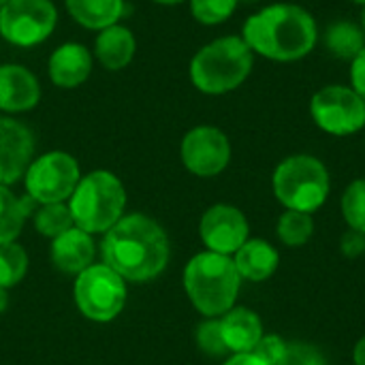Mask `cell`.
<instances>
[{
	"label": "cell",
	"instance_id": "cell-1",
	"mask_svg": "<svg viewBox=\"0 0 365 365\" xmlns=\"http://www.w3.org/2000/svg\"><path fill=\"white\" fill-rule=\"evenodd\" d=\"M103 263L126 282H150L169 263L171 246L165 229L145 214L122 216L103 240Z\"/></svg>",
	"mask_w": 365,
	"mask_h": 365
},
{
	"label": "cell",
	"instance_id": "cell-2",
	"mask_svg": "<svg viewBox=\"0 0 365 365\" xmlns=\"http://www.w3.org/2000/svg\"><path fill=\"white\" fill-rule=\"evenodd\" d=\"M242 38L255 56L274 62H297L317 47L319 26L308 9L293 2H274L244 21Z\"/></svg>",
	"mask_w": 365,
	"mask_h": 365
},
{
	"label": "cell",
	"instance_id": "cell-3",
	"mask_svg": "<svg viewBox=\"0 0 365 365\" xmlns=\"http://www.w3.org/2000/svg\"><path fill=\"white\" fill-rule=\"evenodd\" d=\"M255 53L242 36L229 34L205 43L190 60L192 86L207 96H222L237 90L252 73Z\"/></svg>",
	"mask_w": 365,
	"mask_h": 365
},
{
	"label": "cell",
	"instance_id": "cell-4",
	"mask_svg": "<svg viewBox=\"0 0 365 365\" xmlns=\"http://www.w3.org/2000/svg\"><path fill=\"white\" fill-rule=\"evenodd\" d=\"M242 278L233 257L218 252H199L184 267V291L190 304L205 319H220L235 308Z\"/></svg>",
	"mask_w": 365,
	"mask_h": 365
},
{
	"label": "cell",
	"instance_id": "cell-5",
	"mask_svg": "<svg viewBox=\"0 0 365 365\" xmlns=\"http://www.w3.org/2000/svg\"><path fill=\"white\" fill-rule=\"evenodd\" d=\"M272 190L284 210L314 214L331 192V178L325 163L312 154L287 156L272 175Z\"/></svg>",
	"mask_w": 365,
	"mask_h": 365
},
{
	"label": "cell",
	"instance_id": "cell-6",
	"mask_svg": "<svg viewBox=\"0 0 365 365\" xmlns=\"http://www.w3.org/2000/svg\"><path fill=\"white\" fill-rule=\"evenodd\" d=\"M75 227L86 233H107L126 207V190L122 180L107 171L96 169L81 175L75 192L68 199Z\"/></svg>",
	"mask_w": 365,
	"mask_h": 365
},
{
	"label": "cell",
	"instance_id": "cell-7",
	"mask_svg": "<svg viewBox=\"0 0 365 365\" xmlns=\"http://www.w3.org/2000/svg\"><path fill=\"white\" fill-rule=\"evenodd\" d=\"M75 304L94 323H109L124 310L126 280L105 263L90 265L75 280Z\"/></svg>",
	"mask_w": 365,
	"mask_h": 365
},
{
	"label": "cell",
	"instance_id": "cell-8",
	"mask_svg": "<svg viewBox=\"0 0 365 365\" xmlns=\"http://www.w3.org/2000/svg\"><path fill=\"white\" fill-rule=\"evenodd\" d=\"M79 180H81L79 163L75 160V156L62 150L41 154L30 163L24 175L26 192L38 205L68 201Z\"/></svg>",
	"mask_w": 365,
	"mask_h": 365
},
{
	"label": "cell",
	"instance_id": "cell-9",
	"mask_svg": "<svg viewBox=\"0 0 365 365\" xmlns=\"http://www.w3.org/2000/svg\"><path fill=\"white\" fill-rule=\"evenodd\" d=\"M58 26L51 0H6L0 9V36L19 49L43 45Z\"/></svg>",
	"mask_w": 365,
	"mask_h": 365
},
{
	"label": "cell",
	"instance_id": "cell-10",
	"mask_svg": "<svg viewBox=\"0 0 365 365\" xmlns=\"http://www.w3.org/2000/svg\"><path fill=\"white\" fill-rule=\"evenodd\" d=\"M310 118L327 135L351 137L365 128V103L351 86L331 83L312 94Z\"/></svg>",
	"mask_w": 365,
	"mask_h": 365
},
{
	"label": "cell",
	"instance_id": "cell-11",
	"mask_svg": "<svg viewBox=\"0 0 365 365\" xmlns=\"http://www.w3.org/2000/svg\"><path fill=\"white\" fill-rule=\"evenodd\" d=\"M182 165L197 178H216L231 163V141L218 126L190 128L180 143Z\"/></svg>",
	"mask_w": 365,
	"mask_h": 365
},
{
	"label": "cell",
	"instance_id": "cell-12",
	"mask_svg": "<svg viewBox=\"0 0 365 365\" xmlns=\"http://www.w3.org/2000/svg\"><path fill=\"white\" fill-rule=\"evenodd\" d=\"M199 235L210 252L233 257L250 240V225L240 207L216 203L203 212Z\"/></svg>",
	"mask_w": 365,
	"mask_h": 365
},
{
	"label": "cell",
	"instance_id": "cell-13",
	"mask_svg": "<svg viewBox=\"0 0 365 365\" xmlns=\"http://www.w3.org/2000/svg\"><path fill=\"white\" fill-rule=\"evenodd\" d=\"M34 156L32 130L9 115L0 118V186L21 180Z\"/></svg>",
	"mask_w": 365,
	"mask_h": 365
},
{
	"label": "cell",
	"instance_id": "cell-14",
	"mask_svg": "<svg viewBox=\"0 0 365 365\" xmlns=\"http://www.w3.org/2000/svg\"><path fill=\"white\" fill-rule=\"evenodd\" d=\"M41 81L24 64H0V111L6 115L32 111L41 103Z\"/></svg>",
	"mask_w": 365,
	"mask_h": 365
},
{
	"label": "cell",
	"instance_id": "cell-15",
	"mask_svg": "<svg viewBox=\"0 0 365 365\" xmlns=\"http://www.w3.org/2000/svg\"><path fill=\"white\" fill-rule=\"evenodd\" d=\"M94 68V53L77 41L58 45L47 60L49 81L60 90H75L88 81Z\"/></svg>",
	"mask_w": 365,
	"mask_h": 365
},
{
	"label": "cell",
	"instance_id": "cell-16",
	"mask_svg": "<svg viewBox=\"0 0 365 365\" xmlns=\"http://www.w3.org/2000/svg\"><path fill=\"white\" fill-rule=\"evenodd\" d=\"M92 53L105 71H124L137 53V38L128 26L113 24L96 34Z\"/></svg>",
	"mask_w": 365,
	"mask_h": 365
},
{
	"label": "cell",
	"instance_id": "cell-17",
	"mask_svg": "<svg viewBox=\"0 0 365 365\" xmlns=\"http://www.w3.org/2000/svg\"><path fill=\"white\" fill-rule=\"evenodd\" d=\"M94 261V240L90 233L73 227L51 244V263L68 276H79Z\"/></svg>",
	"mask_w": 365,
	"mask_h": 365
},
{
	"label": "cell",
	"instance_id": "cell-18",
	"mask_svg": "<svg viewBox=\"0 0 365 365\" xmlns=\"http://www.w3.org/2000/svg\"><path fill=\"white\" fill-rule=\"evenodd\" d=\"M220 325H222V336L231 355L252 353L259 340L265 336L261 317L255 310L244 308V306H235L227 314H222Z\"/></svg>",
	"mask_w": 365,
	"mask_h": 365
},
{
	"label": "cell",
	"instance_id": "cell-19",
	"mask_svg": "<svg viewBox=\"0 0 365 365\" xmlns=\"http://www.w3.org/2000/svg\"><path fill=\"white\" fill-rule=\"evenodd\" d=\"M233 263L242 280L248 282H265L269 280L280 265V252L265 240L250 237L235 255Z\"/></svg>",
	"mask_w": 365,
	"mask_h": 365
},
{
	"label": "cell",
	"instance_id": "cell-20",
	"mask_svg": "<svg viewBox=\"0 0 365 365\" xmlns=\"http://www.w3.org/2000/svg\"><path fill=\"white\" fill-rule=\"evenodd\" d=\"M64 4L75 24L94 32L120 24L126 9L124 0H64Z\"/></svg>",
	"mask_w": 365,
	"mask_h": 365
},
{
	"label": "cell",
	"instance_id": "cell-21",
	"mask_svg": "<svg viewBox=\"0 0 365 365\" xmlns=\"http://www.w3.org/2000/svg\"><path fill=\"white\" fill-rule=\"evenodd\" d=\"M34 205L36 203L28 195L17 197L9 186H0V246L17 240Z\"/></svg>",
	"mask_w": 365,
	"mask_h": 365
},
{
	"label": "cell",
	"instance_id": "cell-22",
	"mask_svg": "<svg viewBox=\"0 0 365 365\" xmlns=\"http://www.w3.org/2000/svg\"><path fill=\"white\" fill-rule=\"evenodd\" d=\"M325 47L340 60H353L365 49V32L359 24L336 21L325 30Z\"/></svg>",
	"mask_w": 365,
	"mask_h": 365
},
{
	"label": "cell",
	"instance_id": "cell-23",
	"mask_svg": "<svg viewBox=\"0 0 365 365\" xmlns=\"http://www.w3.org/2000/svg\"><path fill=\"white\" fill-rule=\"evenodd\" d=\"M276 235L287 248H302L314 235V218L306 212L284 210L276 225Z\"/></svg>",
	"mask_w": 365,
	"mask_h": 365
},
{
	"label": "cell",
	"instance_id": "cell-24",
	"mask_svg": "<svg viewBox=\"0 0 365 365\" xmlns=\"http://www.w3.org/2000/svg\"><path fill=\"white\" fill-rule=\"evenodd\" d=\"M73 227H75V220L66 203H47V205H41L34 214V229L43 237L56 240Z\"/></svg>",
	"mask_w": 365,
	"mask_h": 365
},
{
	"label": "cell",
	"instance_id": "cell-25",
	"mask_svg": "<svg viewBox=\"0 0 365 365\" xmlns=\"http://www.w3.org/2000/svg\"><path fill=\"white\" fill-rule=\"evenodd\" d=\"M28 272V255L17 242L0 246V287H17Z\"/></svg>",
	"mask_w": 365,
	"mask_h": 365
},
{
	"label": "cell",
	"instance_id": "cell-26",
	"mask_svg": "<svg viewBox=\"0 0 365 365\" xmlns=\"http://www.w3.org/2000/svg\"><path fill=\"white\" fill-rule=\"evenodd\" d=\"M340 210L349 229L365 233V178L353 180L344 188L340 199Z\"/></svg>",
	"mask_w": 365,
	"mask_h": 365
},
{
	"label": "cell",
	"instance_id": "cell-27",
	"mask_svg": "<svg viewBox=\"0 0 365 365\" xmlns=\"http://www.w3.org/2000/svg\"><path fill=\"white\" fill-rule=\"evenodd\" d=\"M195 340H197L199 351L212 359H222V357L231 355L227 349L225 336H222L220 319H205L203 323H199L197 331H195Z\"/></svg>",
	"mask_w": 365,
	"mask_h": 365
},
{
	"label": "cell",
	"instance_id": "cell-28",
	"mask_svg": "<svg viewBox=\"0 0 365 365\" xmlns=\"http://www.w3.org/2000/svg\"><path fill=\"white\" fill-rule=\"evenodd\" d=\"M192 17L203 26H220L235 13L240 0H188Z\"/></svg>",
	"mask_w": 365,
	"mask_h": 365
},
{
	"label": "cell",
	"instance_id": "cell-29",
	"mask_svg": "<svg viewBox=\"0 0 365 365\" xmlns=\"http://www.w3.org/2000/svg\"><path fill=\"white\" fill-rule=\"evenodd\" d=\"M276 365H329L323 351L310 342H289L282 359Z\"/></svg>",
	"mask_w": 365,
	"mask_h": 365
},
{
	"label": "cell",
	"instance_id": "cell-30",
	"mask_svg": "<svg viewBox=\"0 0 365 365\" xmlns=\"http://www.w3.org/2000/svg\"><path fill=\"white\" fill-rule=\"evenodd\" d=\"M287 344H289V342L282 340L280 336H276V334H265V336L259 340V344L255 346L252 355L259 357L263 364L276 365L282 359V355H284V351H287Z\"/></svg>",
	"mask_w": 365,
	"mask_h": 365
},
{
	"label": "cell",
	"instance_id": "cell-31",
	"mask_svg": "<svg viewBox=\"0 0 365 365\" xmlns=\"http://www.w3.org/2000/svg\"><path fill=\"white\" fill-rule=\"evenodd\" d=\"M340 250L346 259H357L365 252V233H359L355 229H349L340 237Z\"/></svg>",
	"mask_w": 365,
	"mask_h": 365
},
{
	"label": "cell",
	"instance_id": "cell-32",
	"mask_svg": "<svg viewBox=\"0 0 365 365\" xmlns=\"http://www.w3.org/2000/svg\"><path fill=\"white\" fill-rule=\"evenodd\" d=\"M351 88L365 103V49L351 60Z\"/></svg>",
	"mask_w": 365,
	"mask_h": 365
},
{
	"label": "cell",
	"instance_id": "cell-33",
	"mask_svg": "<svg viewBox=\"0 0 365 365\" xmlns=\"http://www.w3.org/2000/svg\"><path fill=\"white\" fill-rule=\"evenodd\" d=\"M222 365H267L263 364L259 357H255L252 353H240V355H231Z\"/></svg>",
	"mask_w": 365,
	"mask_h": 365
},
{
	"label": "cell",
	"instance_id": "cell-34",
	"mask_svg": "<svg viewBox=\"0 0 365 365\" xmlns=\"http://www.w3.org/2000/svg\"><path fill=\"white\" fill-rule=\"evenodd\" d=\"M353 364L365 365V336L357 340L355 349H353Z\"/></svg>",
	"mask_w": 365,
	"mask_h": 365
},
{
	"label": "cell",
	"instance_id": "cell-35",
	"mask_svg": "<svg viewBox=\"0 0 365 365\" xmlns=\"http://www.w3.org/2000/svg\"><path fill=\"white\" fill-rule=\"evenodd\" d=\"M6 308H9V293H6V289L0 287V314H2Z\"/></svg>",
	"mask_w": 365,
	"mask_h": 365
},
{
	"label": "cell",
	"instance_id": "cell-36",
	"mask_svg": "<svg viewBox=\"0 0 365 365\" xmlns=\"http://www.w3.org/2000/svg\"><path fill=\"white\" fill-rule=\"evenodd\" d=\"M154 4H163V6H175V4H182L186 0H152Z\"/></svg>",
	"mask_w": 365,
	"mask_h": 365
},
{
	"label": "cell",
	"instance_id": "cell-37",
	"mask_svg": "<svg viewBox=\"0 0 365 365\" xmlns=\"http://www.w3.org/2000/svg\"><path fill=\"white\" fill-rule=\"evenodd\" d=\"M361 28H364V32H365V6H364V13H361Z\"/></svg>",
	"mask_w": 365,
	"mask_h": 365
},
{
	"label": "cell",
	"instance_id": "cell-38",
	"mask_svg": "<svg viewBox=\"0 0 365 365\" xmlns=\"http://www.w3.org/2000/svg\"><path fill=\"white\" fill-rule=\"evenodd\" d=\"M351 2H355V4H361V6H365V0H351Z\"/></svg>",
	"mask_w": 365,
	"mask_h": 365
},
{
	"label": "cell",
	"instance_id": "cell-39",
	"mask_svg": "<svg viewBox=\"0 0 365 365\" xmlns=\"http://www.w3.org/2000/svg\"><path fill=\"white\" fill-rule=\"evenodd\" d=\"M4 2H6V0H0V9H2V6H4Z\"/></svg>",
	"mask_w": 365,
	"mask_h": 365
},
{
	"label": "cell",
	"instance_id": "cell-40",
	"mask_svg": "<svg viewBox=\"0 0 365 365\" xmlns=\"http://www.w3.org/2000/svg\"><path fill=\"white\" fill-rule=\"evenodd\" d=\"M246 2H255V0H246Z\"/></svg>",
	"mask_w": 365,
	"mask_h": 365
}]
</instances>
